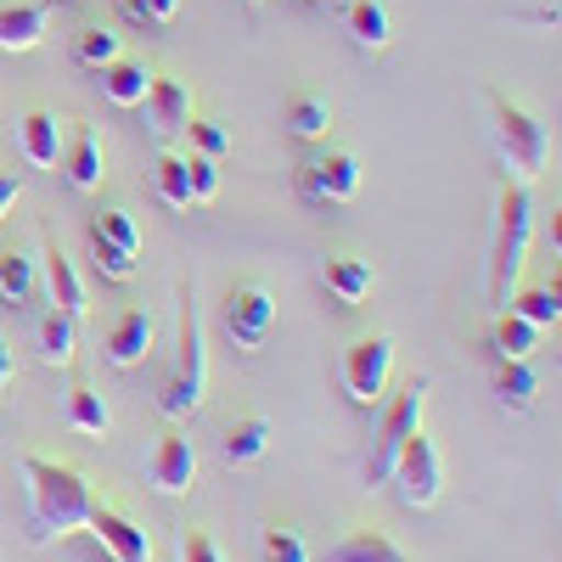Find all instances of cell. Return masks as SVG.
Here are the masks:
<instances>
[{
  "mask_svg": "<svg viewBox=\"0 0 562 562\" xmlns=\"http://www.w3.org/2000/svg\"><path fill=\"white\" fill-rule=\"evenodd\" d=\"M68 428H74V434H108V428H113L108 400L90 389V383H79V389L68 394Z\"/></svg>",
  "mask_w": 562,
  "mask_h": 562,
  "instance_id": "obj_28",
  "label": "cell"
},
{
  "mask_svg": "<svg viewBox=\"0 0 562 562\" xmlns=\"http://www.w3.org/2000/svg\"><path fill=\"white\" fill-rule=\"evenodd\" d=\"M344 23H349L355 45H366V52H383V45L394 40V23H389V7H383V0H349V7H344Z\"/></svg>",
  "mask_w": 562,
  "mask_h": 562,
  "instance_id": "obj_22",
  "label": "cell"
},
{
  "mask_svg": "<svg viewBox=\"0 0 562 562\" xmlns=\"http://www.w3.org/2000/svg\"><path fill=\"white\" fill-rule=\"evenodd\" d=\"M535 394H540V378H535V366L529 360H501L495 366V400L506 411H535Z\"/></svg>",
  "mask_w": 562,
  "mask_h": 562,
  "instance_id": "obj_23",
  "label": "cell"
},
{
  "mask_svg": "<svg viewBox=\"0 0 562 562\" xmlns=\"http://www.w3.org/2000/svg\"><path fill=\"white\" fill-rule=\"evenodd\" d=\"M102 231L108 243H119V248H130V254H140V231H135V220H130V209H102L97 220H90Z\"/></svg>",
  "mask_w": 562,
  "mask_h": 562,
  "instance_id": "obj_34",
  "label": "cell"
},
{
  "mask_svg": "<svg viewBox=\"0 0 562 562\" xmlns=\"http://www.w3.org/2000/svg\"><path fill=\"white\" fill-rule=\"evenodd\" d=\"M153 333H158V326H153V310H124L119 321H113V333H108V360L113 366H140V360H147V349H153Z\"/></svg>",
  "mask_w": 562,
  "mask_h": 562,
  "instance_id": "obj_14",
  "label": "cell"
},
{
  "mask_svg": "<svg viewBox=\"0 0 562 562\" xmlns=\"http://www.w3.org/2000/svg\"><path fill=\"white\" fill-rule=\"evenodd\" d=\"M90 265H97L102 281H130V276H135V254L119 248V243H108L97 225H90Z\"/></svg>",
  "mask_w": 562,
  "mask_h": 562,
  "instance_id": "obj_29",
  "label": "cell"
},
{
  "mask_svg": "<svg viewBox=\"0 0 562 562\" xmlns=\"http://www.w3.org/2000/svg\"><path fill=\"white\" fill-rule=\"evenodd\" d=\"M506 310H518V315H524V321H535V326H557V321H562L557 281H551V288H524V293H512V299H506Z\"/></svg>",
  "mask_w": 562,
  "mask_h": 562,
  "instance_id": "obj_30",
  "label": "cell"
},
{
  "mask_svg": "<svg viewBox=\"0 0 562 562\" xmlns=\"http://www.w3.org/2000/svg\"><path fill=\"white\" fill-rule=\"evenodd\" d=\"M0 304L7 310H34L40 304V265L23 248L0 254Z\"/></svg>",
  "mask_w": 562,
  "mask_h": 562,
  "instance_id": "obj_15",
  "label": "cell"
},
{
  "mask_svg": "<svg viewBox=\"0 0 562 562\" xmlns=\"http://www.w3.org/2000/svg\"><path fill=\"white\" fill-rule=\"evenodd\" d=\"M299 192L304 203H349L360 192V158L344 147H326L299 169Z\"/></svg>",
  "mask_w": 562,
  "mask_h": 562,
  "instance_id": "obj_8",
  "label": "cell"
},
{
  "mask_svg": "<svg viewBox=\"0 0 562 562\" xmlns=\"http://www.w3.org/2000/svg\"><path fill=\"white\" fill-rule=\"evenodd\" d=\"M389 484L400 490V501H405L411 512H428V506L445 495V461H439V445H434L428 428H416V434L405 439Z\"/></svg>",
  "mask_w": 562,
  "mask_h": 562,
  "instance_id": "obj_6",
  "label": "cell"
},
{
  "mask_svg": "<svg viewBox=\"0 0 562 562\" xmlns=\"http://www.w3.org/2000/svg\"><path fill=\"white\" fill-rule=\"evenodd\" d=\"M186 135H192V147L203 158H225V147H231V135L220 130V119H186Z\"/></svg>",
  "mask_w": 562,
  "mask_h": 562,
  "instance_id": "obj_36",
  "label": "cell"
},
{
  "mask_svg": "<svg viewBox=\"0 0 562 562\" xmlns=\"http://www.w3.org/2000/svg\"><path fill=\"white\" fill-rule=\"evenodd\" d=\"M153 186H158V198H164L169 209H192V180H186V158H180V153H164V158H158Z\"/></svg>",
  "mask_w": 562,
  "mask_h": 562,
  "instance_id": "obj_31",
  "label": "cell"
},
{
  "mask_svg": "<svg viewBox=\"0 0 562 562\" xmlns=\"http://www.w3.org/2000/svg\"><path fill=\"white\" fill-rule=\"evenodd\" d=\"M248 7H259V0H248Z\"/></svg>",
  "mask_w": 562,
  "mask_h": 562,
  "instance_id": "obj_42",
  "label": "cell"
},
{
  "mask_svg": "<svg viewBox=\"0 0 562 562\" xmlns=\"http://www.w3.org/2000/svg\"><path fill=\"white\" fill-rule=\"evenodd\" d=\"M34 333H40V360H45V366H68V360H74V349H79V321H74L68 310L52 304V310L40 315Z\"/></svg>",
  "mask_w": 562,
  "mask_h": 562,
  "instance_id": "obj_21",
  "label": "cell"
},
{
  "mask_svg": "<svg viewBox=\"0 0 562 562\" xmlns=\"http://www.w3.org/2000/svg\"><path fill=\"white\" fill-rule=\"evenodd\" d=\"M288 130L299 140H326V130H333V108H326V97H315V90L288 97Z\"/></svg>",
  "mask_w": 562,
  "mask_h": 562,
  "instance_id": "obj_27",
  "label": "cell"
},
{
  "mask_svg": "<svg viewBox=\"0 0 562 562\" xmlns=\"http://www.w3.org/2000/svg\"><path fill=\"white\" fill-rule=\"evenodd\" d=\"M140 108H147V124L169 140V135L186 130V119H192V90H186L180 79H169V74H153V85H147V97H140Z\"/></svg>",
  "mask_w": 562,
  "mask_h": 562,
  "instance_id": "obj_12",
  "label": "cell"
},
{
  "mask_svg": "<svg viewBox=\"0 0 562 562\" xmlns=\"http://www.w3.org/2000/svg\"><path fill=\"white\" fill-rule=\"evenodd\" d=\"M389 371H394V338H383V333L355 338L344 349V389L355 405H378L389 389Z\"/></svg>",
  "mask_w": 562,
  "mask_h": 562,
  "instance_id": "obj_7",
  "label": "cell"
},
{
  "mask_svg": "<svg viewBox=\"0 0 562 562\" xmlns=\"http://www.w3.org/2000/svg\"><path fill=\"white\" fill-rule=\"evenodd\" d=\"M7 383H12V344L0 338V394H7Z\"/></svg>",
  "mask_w": 562,
  "mask_h": 562,
  "instance_id": "obj_40",
  "label": "cell"
},
{
  "mask_svg": "<svg viewBox=\"0 0 562 562\" xmlns=\"http://www.w3.org/2000/svg\"><path fill=\"white\" fill-rule=\"evenodd\" d=\"M270 326H276V304L259 281H243V288L225 293V333L237 349H259L270 338Z\"/></svg>",
  "mask_w": 562,
  "mask_h": 562,
  "instance_id": "obj_9",
  "label": "cell"
},
{
  "mask_svg": "<svg viewBox=\"0 0 562 562\" xmlns=\"http://www.w3.org/2000/svg\"><path fill=\"white\" fill-rule=\"evenodd\" d=\"M52 23V0H7L0 7V52H34Z\"/></svg>",
  "mask_w": 562,
  "mask_h": 562,
  "instance_id": "obj_13",
  "label": "cell"
},
{
  "mask_svg": "<svg viewBox=\"0 0 562 562\" xmlns=\"http://www.w3.org/2000/svg\"><path fill=\"white\" fill-rule=\"evenodd\" d=\"M147 479L164 495H186V490H192L198 484V450H192V439H186V434H164L153 445V456H147Z\"/></svg>",
  "mask_w": 562,
  "mask_h": 562,
  "instance_id": "obj_10",
  "label": "cell"
},
{
  "mask_svg": "<svg viewBox=\"0 0 562 562\" xmlns=\"http://www.w3.org/2000/svg\"><path fill=\"white\" fill-rule=\"evenodd\" d=\"M535 338H540L535 321H524L518 310H501L495 315V333H490V349H495V360H529L535 355Z\"/></svg>",
  "mask_w": 562,
  "mask_h": 562,
  "instance_id": "obj_24",
  "label": "cell"
},
{
  "mask_svg": "<svg viewBox=\"0 0 562 562\" xmlns=\"http://www.w3.org/2000/svg\"><path fill=\"white\" fill-rule=\"evenodd\" d=\"M428 394H434V383L428 378H411L389 405H383V416H378V434H371V450H366V490H378V484H389V473H394V461H400V450H405V439L422 428V411H428Z\"/></svg>",
  "mask_w": 562,
  "mask_h": 562,
  "instance_id": "obj_5",
  "label": "cell"
},
{
  "mask_svg": "<svg viewBox=\"0 0 562 562\" xmlns=\"http://www.w3.org/2000/svg\"><path fill=\"white\" fill-rule=\"evenodd\" d=\"M97 562H124V557H113L108 546H97Z\"/></svg>",
  "mask_w": 562,
  "mask_h": 562,
  "instance_id": "obj_41",
  "label": "cell"
},
{
  "mask_svg": "<svg viewBox=\"0 0 562 562\" xmlns=\"http://www.w3.org/2000/svg\"><path fill=\"white\" fill-rule=\"evenodd\" d=\"M18 198H23V180L18 175H0V220L18 209Z\"/></svg>",
  "mask_w": 562,
  "mask_h": 562,
  "instance_id": "obj_39",
  "label": "cell"
},
{
  "mask_svg": "<svg viewBox=\"0 0 562 562\" xmlns=\"http://www.w3.org/2000/svg\"><path fill=\"white\" fill-rule=\"evenodd\" d=\"M18 473H23V495H29V540L34 546H52L63 535L90 529L97 490H90V479L79 473V467L52 461V456H23Z\"/></svg>",
  "mask_w": 562,
  "mask_h": 562,
  "instance_id": "obj_1",
  "label": "cell"
},
{
  "mask_svg": "<svg viewBox=\"0 0 562 562\" xmlns=\"http://www.w3.org/2000/svg\"><path fill=\"white\" fill-rule=\"evenodd\" d=\"M180 562H225V557H220V546H214L209 529H186L180 535Z\"/></svg>",
  "mask_w": 562,
  "mask_h": 562,
  "instance_id": "obj_38",
  "label": "cell"
},
{
  "mask_svg": "<svg viewBox=\"0 0 562 562\" xmlns=\"http://www.w3.org/2000/svg\"><path fill=\"white\" fill-rule=\"evenodd\" d=\"M209 389V333H203V304L192 288H180V333H175V378L164 383L158 405L169 416H192Z\"/></svg>",
  "mask_w": 562,
  "mask_h": 562,
  "instance_id": "obj_4",
  "label": "cell"
},
{
  "mask_svg": "<svg viewBox=\"0 0 562 562\" xmlns=\"http://www.w3.org/2000/svg\"><path fill=\"white\" fill-rule=\"evenodd\" d=\"M124 18L147 23V29H164V23L180 18V0H124Z\"/></svg>",
  "mask_w": 562,
  "mask_h": 562,
  "instance_id": "obj_37",
  "label": "cell"
},
{
  "mask_svg": "<svg viewBox=\"0 0 562 562\" xmlns=\"http://www.w3.org/2000/svg\"><path fill=\"white\" fill-rule=\"evenodd\" d=\"M259 546H265V562H310V546L293 524H270Z\"/></svg>",
  "mask_w": 562,
  "mask_h": 562,
  "instance_id": "obj_33",
  "label": "cell"
},
{
  "mask_svg": "<svg viewBox=\"0 0 562 562\" xmlns=\"http://www.w3.org/2000/svg\"><path fill=\"white\" fill-rule=\"evenodd\" d=\"M321 562H416V557H405L383 529H349L338 546H326Z\"/></svg>",
  "mask_w": 562,
  "mask_h": 562,
  "instance_id": "obj_17",
  "label": "cell"
},
{
  "mask_svg": "<svg viewBox=\"0 0 562 562\" xmlns=\"http://www.w3.org/2000/svg\"><path fill=\"white\" fill-rule=\"evenodd\" d=\"M63 169H68V186H74V192H97L102 175H108L102 135H97V130H79L74 147H68V158H63Z\"/></svg>",
  "mask_w": 562,
  "mask_h": 562,
  "instance_id": "obj_18",
  "label": "cell"
},
{
  "mask_svg": "<svg viewBox=\"0 0 562 562\" xmlns=\"http://www.w3.org/2000/svg\"><path fill=\"white\" fill-rule=\"evenodd\" d=\"M45 293H52V304H57V310H68L74 321L85 315V281H79L74 259L57 248V237L45 243Z\"/></svg>",
  "mask_w": 562,
  "mask_h": 562,
  "instance_id": "obj_16",
  "label": "cell"
},
{
  "mask_svg": "<svg viewBox=\"0 0 562 562\" xmlns=\"http://www.w3.org/2000/svg\"><path fill=\"white\" fill-rule=\"evenodd\" d=\"M119 29H85L79 40H74V63L79 68H108L113 57H119Z\"/></svg>",
  "mask_w": 562,
  "mask_h": 562,
  "instance_id": "obj_32",
  "label": "cell"
},
{
  "mask_svg": "<svg viewBox=\"0 0 562 562\" xmlns=\"http://www.w3.org/2000/svg\"><path fill=\"white\" fill-rule=\"evenodd\" d=\"M97 74H102V97H108L113 108H140V97H147V85H153L147 63H135V57H113V63L97 68Z\"/></svg>",
  "mask_w": 562,
  "mask_h": 562,
  "instance_id": "obj_19",
  "label": "cell"
},
{
  "mask_svg": "<svg viewBox=\"0 0 562 562\" xmlns=\"http://www.w3.org/2000/svg\"><path fill=\"white\" fill-rule=\"evenodd\" d=\"M265 450H270V422L265 416H243L225 428V461L231 467H254Z\"/></svg>",
  "mask_w": 562,
  "mask_h": 562,
  "instance_id": "obj_25",
  "label": "cell"
},
{
  "mask_svg": "<svg viewBox=\"0 0 562 562\" xmlns=\"http://www.w3.org/2000/svg\"><path fill=\"white\" fill-rule=\"evenodd\" d=\"M529 237H535V198L524 180H506L495 186V243H490V310L501 315L512 288L524 276L529 259Z\"/></svg>",
  "mask_w": 562,
  "mask_h": 562,
  "instance_id": "obj_2",
  "label": "cell"
},
{
  "mask_svg": "<svg viewBox=\"0 0 562 562\" xmlns=\"http://www.w3.org/2000/svg\"><path fill=\"white\" fill-rule=\"evenodd\" d=\"M484 108H490V124H495V153L501 164L518 175V180H535L546 164H551V130L535 108H524L518 97H506V90H484Z\"/></svg>",
  "mask_w": 562,
  "mask_h": 562,
  "instance_id": "obj_3",
  "label": "cell"
},
{
  "mask_svg": "<svg viewBox=\"0 0 562 562\" xmlns=\"http://www.w3.org/2000/svg\"><path fill=\"white\" fill-rule=\"evenodd\" d=\"M186 180H192V203H209V198H220V158H203V153H192V158H186Z\"/></svg>",
  "mask_w": 562,
  "mask_h": 562,
  "instance_id": "obj_35",
  "label": "cell"
},
{
  "mask_svg": "<svg viewBox=\"0 0 562 562\" xmlns=\"http://www.w3.org/2000/svg\"><path fill=\"white\" fill-rule=\"evenodd\" d=\"M85 535H97V546H108V551L124 557V562H153L147 529L130 524L124 512H113V506H102V501H97V512H90V529H85Z\"/></svg>",
  "mask_w": 562,
  "mask_h": 562,
  "instance_id": "obj_11",
  "label": "cell"
},
{
  "mask_svg": "<svg viewBox=\"0 0 562 562\" xmlns=\"http://www.w3.org/2000/svg\"><path fill=\"white\" fill-rule=\"evenodd\" d=\"M326 293H333L338 304H360V299L371 293V265L355 259V254L326 259Z\"/></svg>",
  "mask_w": 562,
  "mask_h": 562,
  "instance_id": "obj_26",
  "label": "cell"
},
{
  "mask_svg": "<svg viewBox=\"0 0 562 562\" xmlns=\"http://www.w3.org/2000/svg\"><path fill=\"white\" fill-rule=\"evenodd\" d=\"M23 158H29L34 169H57V164H63V124L45 113V108H34V113L23 119Z\"/></svg>",
  "mask_w": 562,
  "mask_h": 562,
  "instance_id": "obj_20",
  "label": "cell"
}]
</instances>
